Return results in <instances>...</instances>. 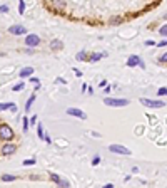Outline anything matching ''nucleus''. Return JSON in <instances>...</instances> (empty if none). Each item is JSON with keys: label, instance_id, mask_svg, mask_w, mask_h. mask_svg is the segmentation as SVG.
Instances as JSON below:
<instances>
[{"label": "nucleus", "instance_id": "nucleus-22", "mask_svg": "<svg viewBox=\"0 0 167 188\" xmlns=\"http://www.w3.org/2000/svg\"><path fill=\"white\" fill-rule=\"evenodd\" d=\"M50 180H52V181H55V183H60V178H58V176L57 175H54V173H52V175H50Z\"/></svg>", "mask_w": 167, "mask_h": 188}, {"label": "nucleus", "instance_id": "nucleus-8", "mask_svg": "<svg viewBox=\"0 0 167 188\" xmlns=\"http://www.w3.org/2000/svg\"><path fill=\"white\" fill-rule=\"evenodd\" d=\"M8 32L13 34V35H24V34H27V29H25L24 25H12L8 29Z\"/></svg>", "mask_w": 167, "mask_h": 188}, {"label": "nucleus", "instance_id": "nucleus-20", "mask_svg": "<svg viewBox=\"0 0 167 188\" xmlns=\"http://www.w3.org/2000/svg\"><path fill=\"white\" fill-rule=\"evenodd\" d=\"M29 126H30V121H29V118H24V131H25V133L29 131Z\"/></svg>", "mask_w": 167, "mask_h": 188}, {"label": "nucleus", "instance_id": "nucleus-24", "mask_svg": "<svg viewBox=\"0 0 167 188\" xmlns=\"http://www.w3.org/2000/svg\"><path fill=\"white\" fill-rule=\"evenodd\" d=\"M18 10H20V13H24V10H25V4H24V0H20V4H18Z\"/></svg>", "mask_w": 167, "mask_h": 188}, {"label": "nucleus", "instance_id": "nucleus-29", "mask_svg": "<svg viewBox=\"0 0 167 188\" xmlns=\"http://www.w3.org/2000/svg\"><path fill=\"white\" fill-rule=\"evenodd\" d=\"M99 161H100V156H95V158L92 160V165H99Z\"/></svg>", "mask_w": 167, "mask_h": 188}, {"label": "nucleus", "instance_id": "nucleus-10", "mask_svg": "<svg viewBox=\"0 0 167 188\" xmlns=\"http://www.w3.org/2000/svg\"><path fill=\"white\" fill-rule=\"evenodd\" d=\"M62 47H64V44L60 42V40H52V42H50V49H52V51H60Z\"/></svg>", "mask_w": 167, "mask_h": 188}, {"label": "nucleus", "instance_id": "nucleus-11", "mask_svg": "<svg viewBox=\"0 0 167 188\" xmlns=\"http://www.w3.org/2000/svg\"><path fill=\"white\" fill-rule=\"evenodd\" d=\"M32 74H33L32 67H25V69H22L20 72H18V76H20V77H27V76H32Z\"/></svg>", "mask_w": 167, "mask_h": 188}, {"label": "nucleus", "instance_id": "nucleus-15", "mask_svg": "<svg viewBox=\"0 0 167 188\" xmlns=\"http://www.w3.org/2000/svg\"><path fill=\"white\" fill-rule=\"evenodd\" d=\"M75 59H77V60H89V57H87V54L82 51V52H79V54L75 56Z\"/></svg>", "mask_w": 167, "mask_h": 188}, {"label": "nucleus", "instance_id": "nucleus-30", "mask_svg": "<svg viewBox=\"0 0 167 188\" xmlns=\"http://www.w3.org/2000/svg\"><path fill=\"white\" fill-rule=\"evenodd\" d=\"M30 123H32V124L37 123V116H32V118H30Z\"/></svg>", "mask_w": 167, "mask_h": 188}, {"label": "nucleus", "instance_id": "nucleus-25", "mask_svg": "<svg viewBox=\"0 0 167 188\" xmlns=\"http://www.w3.org/2000/svg\"><path fill=\"white\" fill-rule=\"evenodd\" d=\"M20 89H24V82H20V84L13 86V91H20Z\"/></svg>", "mask_w": 167, "mask_h": 188}, {"label": "nucleus", "instance_id": "nucleus-19", "mask_svg": "<svg viewBox=\"0 0 167 188\" xmlns=\"http://www.w3.org/2000/svg\"><path fill=\"white\" fill-rule=\"evenodd\" d=\"M159 34H160V35H164V37H167V24H166V25H162L160 29H159Z\"/></svg>", "mask_w": 167, "mask_h": 188}, {"label": "nucleus", "instance_id": "nucleus-17", "mask_svg": "<svg viewBox=\"0 0 167 188\" xmlns=\"http://www.w3.org/2000/svg\"><path fill=\"white\" fill-rule=\"evenodd\" d=\"M115 24H122V17H112L110 19V25H115Z\"/></svg>", "mask_w": 167, "mask_h": 188}, {"label": "nucleus", "instance_id": "nucleus-4", "mask_svg": "<svg viewBox=\"0 0 167 188\" xmlns=\"http://www.w3.org/2000/svg\"><path fill=\"white\" fill-rule=\"evenodd\" d=\"M140 103L144 104V106H147V107H164V106H166V103H164V101H157V99H147V98H142Z\"/></svg>", "mask_w": 167, "mask_h": 188}, {"label": "nucleus", "instance_id": "nucleus-7", "mask_svg": "<svg viewBox=\"0 0 167 188\" xmlns=\"http://www.w3.org/2000/svg\"><path fill=\"white\" fill-rule=\"evenodd\" d=\"M67 114L69 116H75V118H80V119H87V114L80 109H75V107H69L67 109Z\"/></svg>", "mask_w": 167, "mask_h": 188}, {"label": "nucleus", "instance_id": "nucleus-28", "mask_svg": "<svg viewBox=\"0 0 167 188\" xmlns=\"http://www.w3.org/2000/svg\"><path fill=\"white\" fill-rule=\"evenodd\" d=\"M24 165H35V160H25Z\"/></svg>", "mask_w": 167, "mask_h": 188}, {"label": "nucleus", "instance_id": "nucleus-5", "mask_svg": "<svg viewBox=\"0 0 167 188\" xmlns=\"http://www.w3.org/2000/svg\"><path fill=\"white\" fill-rule=\"evenodd\" d=\"M38 44H40V37L37 34H29L27 39H25V46H29V47H35Z\"/></svg>", "mask_w": 167, "mask_h": 188}, {"label": "nucleus", "instance_id": "nucleus-16", "mask_svg": "<svg viewBox=\"0 0 167 188\" xmlns=\"http://www.w3.org/2000/svg\"><path fill=\"white\" fill-rule=\"evenodd\" d=\"M104 56H105V54H92V56L89 57V60H90V62H94V60H99V59H102Z\"/></svg>", "mask_w": 167, "mask_h": 188}, {"label": "nucleus", "instance_id": "nucleus-13", "mask_svg": "<svg viewBox=\"0 0 167 188\" xmlns=\"http://www.w3.org/2000/svg\"><path fill=\"white\" fill-rule=\"evenodd\" d=\"M33 101H35V94H32V96L29 98V101H27V104H25V111H29L30 107H32Z\"/></svg>", "mask_w": 167, "mask_h": 188}, {"label": "nucleus", "instance_id": "nucleus-12", "mask_svg": "<svg viewBox=\"0 0 167 188\" xmlns=\"http://www.w3.org/2000/svg\"><path fill=\"white\" fill-rule=\"evenodd\" d=\"M15 106L13 103H0V111H7V109H12Z\"/></svg>", "mask_w": 167, "mask_h": 188}, {"label": "nucleus", "instance_id": "nucleus-23", "mask_svg": "<svg viewBox=\"0 0 167 188\" xmlns=\"http://www.w3.org/2000/svg\"><path fill=\"white\" fill-rule=\"evenodd\" d=\"M159 62H162V64H167V52L164 54V56L159 57Z\"/></svg>", "mask_w": 167, "mask_h": 188}, {"label": "nucleus", "instance_id": "nucleus-26", "mask_svg": "<svg viewBox=\"0 0 167 188\" xmlns=\"http://www.w3.org/2000/svg\"><path fill=\"white\" fill-rule=\"evenodd\" d=\"M58 187H69V181H67V180H62V178H60V183H58Z\"/></svg>", "mask_w": 167, "mask_h": 188}, {"label": "nucleus", "instance_id": "nucleus-27", "mask_svg": "<svg viewBox=\"0 0 167 188\" xmlns=\"http://www.w3.org/2000/svg\"><path fill=\"white\" fill-rule=\"evenodd\" d=\"M0 12H2V13L8 12V5H0Z\"/></svg>", "mask_w": 167, "mask_h": 188}, {"label": "nucleus", "instance_id": "nucleus-32", "mask_svg": "<svg viewBox=\"0 0 167 188\" xmlns=\"http://www.w3.org/2000/svg\"><path fill=\"white\" fill-rule=\"evenodd\" d=\"M30 81L35 82V84H38V79H37V77H30Z\"/></svg>", "mask_w": 167, "mask_h": 188}, {"label": "nucleus", "instance_id": "nucleus-3", "mask_svg": "<svg viewBox=\"0 0 167 188\" xmlns=\"http://www.w3.org/2000/svg\"><path fill=\"white\" fill-rule=\"evenodd\" d=\"M109 150L112 151V153L125 154V156H130V154H132V151H130L129 148H125V146H122V145H110L109 146Z\"/></svg>", "mask_w": 167, "mask_h": 188}, {"label": "nucleus", "instance_id": "nucleus-2", "mask_svg": "<svg viewBox=\"0 0 167 188\" xmlns=\"http://www.w3.org/2000/svg\"><path fill=\"white\" fill-rule=\"evenodd\" d=\"M104 104H107V106H112V107H122V106H127V104H129V99H112V98H105V99H104Z\"/></svg>", "mask_w": 167, "mask_h": 188}, {"label": "nucleus", "instance_id": "nucleus-18", "mask_svg": "<svg viewBox=\"0 0 167 188\" xmlns=\"http://www.w3.org/2000/svg\"><path fill=\"white\" fill-rule=\"evenodd\" d=\"M13 180H15L13 175H4L2 176V181H13Z\"/></svg>", "mask_w": 167, "mask_h": 188}, {"label": "nucleus", "instance_id": "nucleus-33", "mask_svg": "<svg viewBox=\"0 0 167 188\" xmlns=\"http://www.w3.org/2000/svg\"><path fill=\"white\" fill-rule=\"evenodd\" d=\"M57 82H60V84H65V79H62V77H58Z\"/></svg>", "mask_w": 167, "mask_h": 188}, {"label": "nucleus", "instance_id": "nucleus-21", "mask_svg": "<svg viewBox=\"0 0 167 188\" xmlns=\"http://www.w3.org/2000/svg\"><path fill=\"white\" fill-rule=\"evenodd\" d=\"M157 94H159V96H166V94H167V87H159Z\"/></svg>", "mask_w": 167, "mask_h": 188}, {"label": "nucleus", "instance_id": "nucleus-31", "mask_svg": "<svg viewBox=\"0 0 167 188\" xmlns=\"http://www.w3.org/2000/svg\"><path fill=\"white\" fill-rule=\"evenodd\" d=\"M164 46H167V39H166V40H162V42H159V47H164Z\"/></svg>", "mask_w": 167, "mask_h": 188}, {"label": "nucleus", "instance_id": "nucleus-14", "mask_svg": "<svg viewBox=\"0 0 167 188\" xmlns=\"http://www.w3.org/2000/svg\"><path fill=\"white\" fill-rule=\"evenodd\" d=\"M37 134H38L40 140L45 141V134H44V128H42V124H38V126H37Z\"/></svg>", "mask_w": 167, "mask_h": 188}, {"label": "nucleus", "instance_id": "nucleus-9", "mask_svg": "<svg viewBox=\"0 0 167 188\" xmlns=\"http://www.w3.org/2000/svg\"><path fill=\"white\" fill-rule=\"evenodd\" d=\"M127 66H129V67H134V66H140V67H144V62L140 60L139 56H130L129 59H127Z\"/></svg>", "mask_w": 167, "mask_h": 188}, {"label": "nucleus", "instance_id": "nucleus-6", "mask_svg": "<svg viewBox=\"0 0 167 188\" xmlns=\"http://www.w3.org/2000/svg\"><path fill=\"white\" fill-rule=\"evenodd\" d=\"M17 151V146L12 145V143H7V145L2 146V150H0V153L4 154V156H10V154H13Z\"/></svg>", "mask_w": 167, "mask_h": 188}, {"label": "nucleus", "instance_id": "nucleus-1", "mask_svg": "<svg viewBox=\"0 0 167 188\" xmlns=\"http://www.w3.org/2000/svg\"><path fill=\"white\" fill-rule=\"evenodd\" d=\"M13 129L8 124H0V140L2 141H10L13 140Z\"/></svg>", "mask_w": 167, "mask_h": 188}]
</instances>
